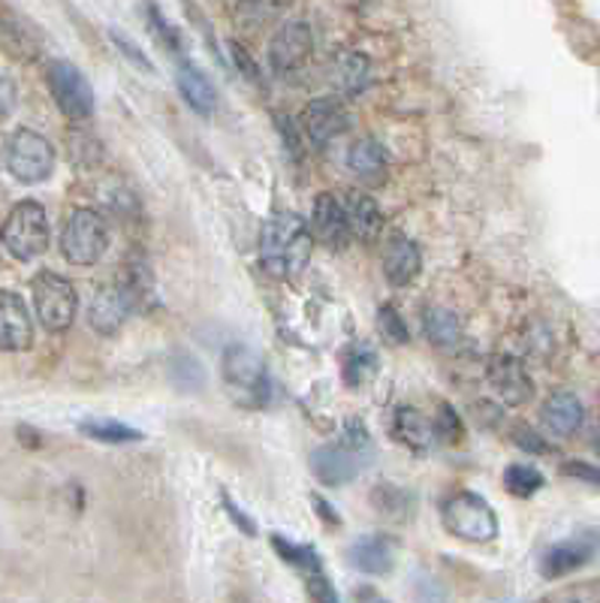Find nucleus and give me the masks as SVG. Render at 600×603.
<instances>
[{
	"instance_id": "a18cd8bd",
	"label": "nucleus",
	"mask_w": 600,
	"mask_h": 603,
	"mask_svg": "<svg viewBox=\"0 0 600 603\" xmlns=\"http://www.w3.org/2000/svg\"><path fill=\"white\" fill-rule=\"evenodd\" d=\"M375 603H386V601H375Z\"/></svg>"
},
{
	"instance_id": "4be33fe9",
	"label": "nucleus",
	"mask_w": 600,
	"mask_h": 603,
	"mask_svg": "<svg viewBox=\"0 0 600 603\" xmlns=\"http://www.w3.org/2000/svg\"><path fill=\"white\" fill-rule=\"evenodd\" d=\"M350 564H354L356 571L368 573V576H384V573L393 571V543L380 534H365V538L354 540V546H350Z\"/></svg>"
},
{
	"instance_id": "ddd939ff",
	"label": "nucleus",
	"mask_w": 600,
	"mask_h": 603,
	"mask_svg": "<svg viewBox=\"0 0 600 603\" xmlns=\"http://www.w3.org/2000/svg\"><path fill=\"white\" fill-rule=\"evenodd\" d=\"M594 552H598V538H594V534H577V538L561 540V543H556V546H549V550L543 552V559H540V573H543L547 580H561V576H568V573L586 568V564L594 559Z\"/></svg>"
},
{
	"instance_id": "c9c22d12",
	"label": "nucleus",
	"mask_w": 600,
	"mask_h": 603,
	"mask_svg": "<svg viewBox=\"0 0 600 603\" xmlns=\"http://www.w3.org/2000/svg\"><path fill=\"white\" fill-rule=\"evenodd\" d=\"M450 431H452V441H459L461 438V422L456 417V410L447 408V405H440V417L435 420V438H444V441H450Z\"/></svg>"
},
{
	"instance_id": "aec40b11",
	"label": "nucleus",
	"mask_w": 600,
	"mask_h": 603,
	"mask_svg": "<svg viewBox=\"0 0 600 603\" xmlns=\"http://www.w3.org/2000/svg\"><path fill=\"white\" fill-rule=\"evenodd\" d=\"M175 85H179V94L184 98V103H187L196 115L209 119V115L215 112L217 91L200 67H193L191 61L179 64V70H175Z\"/></svg>"
},
{
	"instance_id": "2eb2a0df",
	"label": "nucleus",
	"mask_w": 600,
	"mask_h": 603,
	"mask_svg": "<svg viewBox=\"0 0 600 603\" xmlns=\"http://www.w3.org/2000/svg\"><path fill=\"white\" fill-rule=\"evenodd\" d=\"M582 420H586V408H582V401H579L577 392H568V389L552 392V396L543 401V408H540V422H543V429H547L549 435H556V438H570V435H577Z\"/></svg>"
},
{
	"instance_id": "9d476101",
	"label": "nucleus",
	"mask_w": 600,
	"mask_h": 603,
	"mask_svg": "<svg viewBox=\"0 0 600 603\" xmlns=\"http://www.w3.org/2000/svg\"><path fill=\"white\" fill-rule=\"evenodd\" d=\"M314 37L305 22H287L268 43V64L278 75L299 73L302 67L312 61Z\"/></svg>"
},
{
	"instance_id": "e433bc0d",
	"label": "nucleus",
	"mask_w": 600,
	"mask_h": 603,
	"mask_svg": "<svg viewBox=\"0 0 600 603\" xmlns=\"http://www.w3.org/2000/svg\"><path fill=\"white\" fill-rule=\"evenodd\" d=\"M561 474L573 477V480H582V483H589V486H598L600 489V464L570 459V462H565V468H561Z\"/></svg>"
},
{
	"instance_id": "6e6552de",
	"label": "nucleus",
	"mask_w": 600,
	"mask_h": 603,
	"mask_svg": "<svg viewBox=\"0 0 600 603\" xmlns=\"http://www.w3.org/2000/svg\"><path fill=\"white\" fill-rule=\"evenodd\" d=\"M33 305H37V317L45 329L61 333L73 324L75 308H79V296L75 287L54 272H40L33 278Z\"/></svg>"
},
{
	"instance_id": "bb28decb",
	"label": "nucleus",
	"mask_w": 600,
	"mask_h": 603,
	"mask_svg": "<svg viewBox=\"0 0 600 603\" xmlns=\"http://www.w3.org/2000/svg\"><path fill=\"white\" fill-rule=\"evenodd\" d=\"M272 550L278 552L281 561H287L289 568H296V571L302 573L323 571L321 555H317V550L308 546V543H293V540L284 538V534H272Z\"/></svg>"
},
{
	"instance_id": "37998d69",
	"label": "nucleus",
	"mask_w": 600,
	"mask_h": 603,
	"mask_svg": "<svg viewBox=\"0 0 600 603\" xmlns=\"http://www.w3.org/2000/svg\"><path fill=\"white\" fill-rule=\"evenodd\" d=\"M312 501H314V507H317V513H321V519L326 522V525H342V517L335 513L333 504H326L321 495H314Z\"/></svg>"
},
{
	"instance_id": "1a4fd4ad",
	"label": "nucleus",
	"mask_w": 600,
	"mask_h": 603,
	"mask_svg": "<svg viewBox=\"0 0 600 603\" xmlns=\"http://www.w3.org/2000/svg\"><path fill=\"white\" fill-rule=\"evenodd\" d=\"M49 91H52L54 103L67 119L85 121L94 115V88L85 79V73L70 61L49 64Z\"/></svg>"
},
{
	"instance_id": "5701e85b",
	"label": "nucleus",
	"mask_w": 600,
	"mask_h": 603,
	"mask_svg": "<svg viewBox=\"0 0 600 603\" xmlns=\"http://www.w3.org/2000/svg\"><path fill=\"white\" fill-rule=\"evenodd\" d=\"M393 429H396L398 441H405L410 450H429L431 443L438 441L435 438V422L417 408H398L396 417H393Z\"/></svg>"
},
{
	"instance_id": "c85d7f7f",
	"label": "nucleus",
	"mask_w": 600,
	"mask_h": 603,
	"mask_svg": "<svg viewBox=\"0 0 600 603\" xmlns=\"http://www.w3.org/2000/svg\"><path fill=\"white\" fill-rule=\"evenodd\" d=\"M380 371V359L372 347H354L344 362V384L347 387H365Z\"/></svg>"
},
{
	"instance_id": "b1692460",
	"label": "nucleus",
	"mask_w": 600,
	"mask_h": 603,
	"mask_svg": "<svg viewBox=\"0 0 600 603\" xmlns=\"http://www.w3.org/2000/svg\"><path fill=\"white\" fill-rule=\"evenodd\" d=\"M333 75L344 94H359L368 85V58L359 52H342L335 58Z\"/></svg>"
},
{
	"instance_id": "7c9ffc66",
	"label": "nucleus",
	"mask_w": 600,
	"mask_h": 603,
	"mask_svg": "<svg viewBox=\"0 0 600 603\" xmlns=\"http://www.w3.org/2000/svg\"><path fill=\"white\" fill-rule=\"evenodd\" d=\"M547 483V477L537 471L535 464H510L505 471V489L516 498L537 495Z\"/></svg>"
},
{
	"instance_id": "58836bf2",
	"label": "nucleus",
	"mask_w": 600,
	"mask_h": 603,
	"mask_svg": "<svg viewBox=\"0 0 600 603\" xmlns=\"http://www.w3.org/2000/svg\"><path fill=\"white\" fill-rule=\"evenodd\" d=\"M16 100H19V88H16L10 75L0 73V119H7L16 109Z\"/></svg>"
},
{
	"instance_id": "0eeeda50",
	"label": "nucleus",
	"mask_w": 600,
	"mask_h": 603,
	"mask_svg": "<svg viewBox=\"0 0 600 603\" xmlns=\"http://www.w3.org/2000/svg\"><path fill=\"white\" fill-rule=\"evenodd\" d=\"M3 157H7V170L22 184L45 182L54 170L52 142L28 127L16 130L10 140H7Z\"/></svg>"
},
{
	"instance_id": "79ce46f5",
	"label": "nucleus",
	"mask_w": 600,
	"mask_h": 603,
	"mask_svg": "<svg viewBox=\"0 0 600 603\" xmlns=\"http://www.w3.org/2000/svg\"><path fill=\"white\" fill-rule=\"evenodd\" d=\"M516 438H519V447H522V450H531V452H552V447H549V443H543V438H540V435H535V431L531 429H522L519 431V435H516Z\"/></svg>"
},
{
	"instance_id": "393cba45",
	"label": "nucleus",
	"mask_w": 600,
	"mask_h": 603,
	"mask_svg": "<svg viewBox=\"0 0 600 603\" xmlns=\"http://www.w3.org/2000/svg\"><path fill=\"white\" fill-rule=\"evenodd\" d=\"M423 329L435 347H456L461 338L459 317L450 308H429L423 317Z\"/></svg>"
},
{
	"instance_id": "7ed1b4c3",
	"label": "nucleus",
	"mask_w": 600,
	"mask_h": 603,
	"mask_svg": "<svg viewBox=\"0 0 600 603\" xmlns=\"http://www.w3.org/2000/svg\"><path fill=\"white\" fill-rule=\"evenodd\" d=\"M444 528L465 543H492L498 538V517L489 501L474 492H456L440 507Z\"/></svg>"
},
{
	"instance_id": "a211bd4d",
	"label": "nucleus",
	"mask_w": 600,
	"mask_h": 603,
	"mask_svg": "<svg viewBox=\"0 0 600 603\" xmlns=\"http://www.w3.org/2000/svg\"><path fill=\"white\" fill-rule=\"evenodd\" d=\"M419 269H423V257H419V248L410 242L408 236H396L386 242L384 251V275L393 287H408L410 280L417 278Z\"/></svg>"
},
{
	"instance_id": "9b49d317",
	"label": "nucleus",
	"mask_w": 600,
	"mask_h": 603,
	"mask_svg": "<svg viewBox=\"0 0 600 603\" xmlns=\"http://www.w3.org/2000/svg\"><path fill=\"white\" fill-rule=\"evenodd\" d=\"M350 127V112L338 98H317L302 112V130L317 149L333 145Z\"/></svg>"
},
{
	"instance_id": "cd10ccee",
	"label": "nucleus",
	"mask_w": 600,
	"mask_h": 603,
	"mask_svg": "<svg viewBox=\"0 0 600 603\" xmlns=\"http://www.w3.org/2000/svg\"><path fill=\"white\" fill-rule=\"evenodd\" d=\"M372 504L389 519H405L414 513V495H410L408 489H401V486H389L380 483L375 486V492H372Z\"/></svg>"
},
{
	"instance_id": "473e14b6",
	"label": "nucleus",
	"mask_w": 600,
	"mask_h": 603,
	"mask_svg": "<svg viewBox=\"0 0 600 603\" xmlns=\"http://www.w3.org/2000/svg\"><path fill=\"white\" fill-rule=\"evenodd\" d=\"M377 324H380V333L386 335V341H393V345H408L410 333L405 320H401V314L393 308V305H380V311H377Z\"/></svg>"
},
{
	"instance_id": "20e7f679",
	"label": "nucleus",
	"mask_w": 600,
	"mask_h": 603,
	"mask_svg": "<svg viewBox=\"0 0 600 603\" xmlns=\"http://www.w3.org/2000/svg\"><path fill=\"white\" fill-rule=\"evenodd\" d=\"M0 238L12 257L31 263L49 248V217L45 208L33 200H24L10 212L7 224L0 229Z\"/></svg>"
},
{
	"instance_id": "dca6fc26",
	"label": "nucleus",
	"mask_w": 600,
	"mask_h": 603,
	"mask_svg": "<svg viewBox=\"0 0 600 603\" xmlns=\"http://www.w3.org/2000/svg\"><path fill=\"white\" fill-rule=\"evenodd\" d=\"M130 314H133V305H130L128 293L121 290L119 284H106L100 287L96 296L91 299V311H88V320L100 335H115L124 326Z\"/></svg>"
},
{
	"instance_id": "f257e3e1",
	"label": "nucleus",
	"mask_w": 600,
	"mask_h": 603,
	"mask_svg": "<svg viewBox=\"0 0 600 603\" xmlns=\"http://www.w3.org/2000/svg\"><path fill=\"white\" fill-rule=\"evenodd\" d=\"M314 251V236L308 224L299 215H289L281 212L263 226V236H260V259L266 272H272L275 278H289V275H299Z\"/></svg>"
},
{
	"instance_id": "a19ab883",
	"label": "nucleus",
	"mask_w": 600,
	"mask_h": 603,
	"mask_svg": "<svg viewBox=\"0 0 600 603\" xmlns=\"http://www.w3.org/2000/svg\"><path fill=\"white\" fill-rule=\"evenodd\" d=\"M278 130H281V136H284V142H287L289 157H299V154H302L299 130H296V127H293V124H289L287 115H284V119H278Z\"/></svg>"
},
{
	"instance_id": "72a5a7b5",
	"label": "nucleus",
	"mask_w": 600,
	"mask_h": 603,
	"mask_svg": "<svg viewBox=\"0 0 600 603\" xmlns=\"http://www.w3.org/2000/svg\"><path fill=\"white\" fill-rule=\"evenodd\" d=\"M109 37H112V43L119 45V52L128 58L130 64L140 67L142 73H154V64H151L149 58H145V52H142L140 45L133 43V40H128V37H124L121 31H109Z\"/></svg>"
},
{
	"instance_id": "f8f14e48",
	"label": "nucleus",
	"mask_w": 600,
	"mask_h": 603,
	"mask_svg": "<svg viewBox=\"0 0 600 603\" xmlns=\"http://www.w3.org/2000/svg\"><path fill=\"white\" fill-rule=\"evenodd\" d=\"M489 387L510 408H522L535 399V380L516 356H495L489 362Z\"/></svg>"
},
{
	"instance_id": "c03bdc74",
	"label": "nucleus",
	"mask_w": 600,
	"mask_h": 603,
	"mask_svg": "<svg viewBox=\"0 0 600 603\" xmlns=\"http://www.w3.org/2000/svg\"><path fill=\"white\" fill-rule=\"evenodd\" d=\"M594 450H598L600 456V422H598V431H594Z\"/></svg>"
},
{
	"instance_id": "39448f33",
	"label": "nucleus",
	"mask_w": 600,
	"mask_h": 603,
	"mask_svg": "<svg viewBox=\"0 0 600 603\" xmlns=\"http://www.w3.org/2000/svg\"><path fill=\"white\" fill-rule=\"evenodd\" d=\"M109 248L106 217L94 208H75L61 233V254L73 266H94Z\"/></svg>"
},
{
	"instance_id": "c756f323",
	"label": "nucleus",
	"mask_w": 600,
	"mask_h": 603,
	"mask_svg": "<svg viewBox=\"0 0 600 603\" xmlns=\"http://www.w3.org/2000/svg\"><path fill=\"white\" fill-rule=\"evenodd\" d=\"M170 377L172 384L179 389H184V392H196V389H203L205 384V371H203V362L196 359V356L191 354H175L170 359Z\"/></svg>"
},
{
	"instance_id": "ea45409f",
	"label": "nucleus",
	"mask_w": 600,
	"mask_h": 603,
	"mask_svg": "<svg viewBox=\"0 0 600 603\" xmlns=\"http://www.w3.org/2000/svg\"><path fill=\"white\" fill-rule=\"evenodd\" d=\"M224 510H226V517L233 519L242 531H245L247 538H254L257 534V525H254V519H247L245 517V510L236 504V501H230V495H224Z\"/></svg>"
},
{
	"instance_id": "a878e982",
	"label": "nucleus",
	"mask_w": 600,
	"mask_h": 603,
	"mask_svg": "<svg viewBox=\"0 0 600 603\" xmlns=\"http://www.w3.org/2000/svg\"><path fill=\"white\" fill-rule=\"evenodd\" d=\"M79 431L96 443H112V447H124V443L142 441V431L130 429L119 420H85L79 422Z\"/></svg>"
},
{
	"instance_id": "f03ea898",
	"label": "nucleus",
	"mask_w": 600,
	"mask_h": 603,
	"mask_svg": "<svg viewBox=\"0 0 600 603\" xmlns=\"http://www.w3.org/2000/svg\"><path fill=\"white\" fill-rule=\"evenodd\" d=\"M372 435L359 420L344 422L342 441L326 443L312 452V474L323 486H344L359 477L365 462L372 459Z\"/></svg>"
},
{
	"instance_id": "4c0bfd02",
	"label": "nucleus",
	"mask_w": 600,
	"mask_h": 603,
	"mask_svg": "<svg viewBox=\"0 0 600 603\" xmlns=\"http://www.w3.org/2000/svg\"><path fill=\"white\" fill-rule=\"evenodd\" d=\"M230 58H233V64L242 70V75H245L247 82H254V85H257V82H260V67H257V61H254V58L247 54L245 45L230 43Z\"/></svg>"
},
{
	"instance_id": "f704fd0d",
	"label": "nucleus",
	"mask_w": 600,
	"mask_h": 603,
	"mask_svg": "<svg viewBox=\"0 0 600 603\" xmlns=\"http://www.w3.org/2000/svg\"><path fill=\"white\" fill-rule=\"evenodd\" d=\"M305 585H308V594H312L314 603H342V597H338V592H335L333 580H329V576H323L321 571L308 573Z\"/></svg>"
},
{
	"instance_id": "f3484780",
	"label": "nucleus",
	"mask_w": 600,
	"mask_h": 603,
	"mask_svg": "<svg viewBox=\"0 0 600 603\" xmlns=\"http://www.w3.org/2000/svg\"><path fill=\"white\" fill-rule=\"evenodd\" d=\"M314 236L326 242L329 248L342 251L350 242V226H347V215H344V205L335 200L333 194H321L314 200V215H312Z\"/></svg>"
},
{
	"instance_id": "2f4dec72",
	"label": "nucleus",
	"mask_w": 600,
	"mask_h": 603,
	"mask_svg": "<svg viewBox=\"0 0 600 603\" xmlns=\"http://www.w3.org/2000/svg\"><path fill=\"white\" fill-rule=\"evenodd\" d=\"M145 16H149V28L151 33H154V40H157L161 45H166L170 52H179V49H182V40H179V31L166 22V16H163L154 3L145 7Z\"/></svg>"
},
{
	"instance_id": "6ab92c4d",
	"label": "nucleus",
	"mask_w": 600,
	"mask_h": 603,
	"mask_svg": "<svg viewBox=\"0 0 600 603\" xmlns=\"http://www.w3.org/2000/svg\"><path fill=\"white\" fill-rule=\"evenodd\" d=\"M344 205V215H347V226H350V236H356L365 245H372L380 229H384V212L377 200H372L363 191H350L347 194V203Z\"/></svg>"
},
{
	"instance_id": "412c9836",
	"label": "nucleus",
	"mask_w": 600,
	"mask_h": 603,
	"mask_svg": "<svg viewBox=\"0 0 600 603\" xmlns=\"http://www.w3.org/2000/svg\"><path fill=\"white\" fill-rule=\"evenodd\" d=\"M347 170H350L363 184H384L386 170H389L384 145L377 140H372V136L356 140L354 145L347 149Z\"/></svg>"
},
{
	"instance_id": "4468645a",
	"label": "nucleus",
	"mask_w": 600,
	"mask_h": 603,
	"mask_svg": "<svg viewBox=\"0 0 600 603\" xmlns=\"http://www.w3.org/2000/svg\"><path fill=\"white\" fill-rule=\"evenodd\" d=\"M33 345V326L28 305L19 293L0 290V350H28Z\"/></svg>"
},
{
	"instance_id": "423d86ee",
	"label": "nucleus",
	"mask_w": 600,
	"mask_h": 603,
	"mask_svg": "<svg viewBox=\"0 0 600 603\" xmlns=\"http://www.w3.org/2000/svg\"><path fill=\"white\" fill-rule=\"evenodd\" d=\"M224 380L226 387L247 405H266L268 396H272V377H268L263 356H257L245 345L226 347Z\"/></svg>"
}]
</instances>
